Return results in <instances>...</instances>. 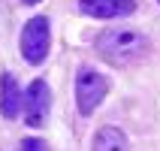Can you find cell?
Listing matches in <instances>:
<instances>
[{
  "label": "cell",
  "mask_w": 160,
  "mask_h": 151,
  "mask_svg": "<svg viewBox=\"0 0 160 151\" xmlns=\"http://www.w3.org/2000/svg\"><path fill=\"white\" fill-rule=\"evenodd\" d=\"M79 9L82 15L88 18H124V15H133L136 12V0H79Z\"/></svg>",
  "instance_id": "5b68a950"
},
{
  "label": "cell",
  "mask_w": 160,
  "mask_h": 151,
  "mask_svg": "<svg viewBox=\"0 0 160 151\" xmlns=\"http://www.w3.org/2000/svg\"><path fill=\"white\" fill-rule=\"evenodd\" d=\"M97 52L109 63L124 67V63L139 61L148 52V36L139 30H130V27H112V30H103L97 36Z\"/></svg>",
  "instance_id": "6da1fadb"
},
{
  "label": "cell",
  "mask_w": 160,
  "mask_h": 151,
  "mask_svg": "<svg viewBox=\"0 0 160 151\" xmlns=\"http://www.w3.org/2000/svg\"><path fill=\"white\" fill-rule=\"evenodd\" d=\"M52 45V27L45 15H33L21 30V54L27 63H42Z\"/></svg>",
  "instance_id": "3957f363"
},
{
  "label": "cell",
  "mask_w": 160,
  "mask_h": 151,
  "mask_svg": "<svg viewBox=\"0 0 160 151\" xmlns=\"http://www.w3.org/2000/svg\"><path fill=\"white\" fill-rule=\"evenodd\" d=\"M21 151H42V145L36 142V139H27V142L21 145Z\"/></svg>",
  "instance_id": "ba28073f"
},
{
  "label": "cell",
  "mask_w": 160,
  "mask_h": 151,
  "mask_svg": "<svg viewBox=\"0 0 160 151\" xmlns=\"http://www.w3.org/2000/svg\"><path fill=\"white\" fill-rule=\"evenodd\" d=\"M21 106H24V94L18 88L15 76L12 73H3V79H0V112H3V118L15 121L21 115Z\"/></svg>",
  "instance_id": "8992f818"
},
{
  "label": "cell",
  "mask_w": 160,
  "mask_h": 151,
  "mask_svg": "<svg viewBox=\"0 0 160 151\" xmlns=\"http://www.w3.org/2000/svg\"><path fill=\"white\" fill-rule=\"evenodd\" d=\"M24 121L30 127H42L45 118H48V109H52V91L42 79L30 82V88L24 91Z\"/></svg>",
  "instance_id": "277c9868"
},
{
  "label": "cell",
  "mask_w": 160,
  "mask_h": 151,
  "mask_svg": "<svg viewBox=\"0 0 160 151\" xmlns=\"http://www.w3.org/2000/svg\"><path fill=\"white\" fill-rule=\"evenodd\" d=\"M21 3H27V6H36V3H39V0H21Z\"/></svg>",
  "instance_id": "9c48e42d"
},
{
  "label": "cell",
  "mask_w": 160,
  "mask_h": 151,
  "mask_svg": "<svg viewBox=\"0 0 160 151\" xmlns=\"http://www.w3.org/2000/svg\"><path fill=\"white\" fill-rule=\"evenodd\" d=\"M94 151H127V136L118 127H100L94 136Z\"/></svg>",
  "instance_id": "52a82bcc"
},
{
  "label": "cell",
  "mask_w": 160,
  "mask_h": 151,
  "mask_svg": "<svg viewBox=\"0 0 160 151\" xmlns=\"http://www.w3.org/2000/svg\"><path fill=\"white\" fill-rule=\"evenodd\" d=\"M106 94H109V79L103 73L91 70V67H82L79 76H76V103H79V112L82 115H91L106 100Z\"/></svg>",
  "instance_id": "7a4b0ae2"
}]
</instances>
